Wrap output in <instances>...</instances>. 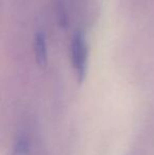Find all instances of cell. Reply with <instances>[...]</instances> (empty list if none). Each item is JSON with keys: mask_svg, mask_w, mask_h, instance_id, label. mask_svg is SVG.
Instances as JSON below:
<instances>
[{"mask_svg": "<svg viewBox=\"0 0 154 155\" xmlns=\"http://www.w3.org/2000/svg\"><path fill=\"white\" fill-rule=\"evenodd\" d=\"M88 43L81 31H75L71 41V61L79 82L86 78L88 70Z\"/></svg>", "mask_w": 154, "mask_h": 155, "instance_id": "obj_1", "label": "cell"}, {"mask_svg": "<svg viewBox=\"0 0 154 155\" xmlns=\"http://www.w3.org/2000/svg\"><path fill=\"white\" fill-rule=\"evenodd\" d=\"M33 49L36 62L39 67H45L48 63V45L47 37L43 31H37L34 35Z\"/></svg>", "mask_w": 154, "mask_h": 155, "instance_id": "obj_2", "label": "cell"}, {"mask_svg": "<svg viewBox=\"0 0 154 155\" xmlns=\"http://www.w3.org/2000/svg\"><path fill=\"white\" fill-rule=\"evenodd\" d=\"M56 16H57L58 25L61 27H67L68 25V15H67L66 8L62 4H58L56 8Z\"/></svg>", "mask_w": 154, "mask_h": 155, "instance_id": "obj_3", "label": "cell"}]
</instances>
